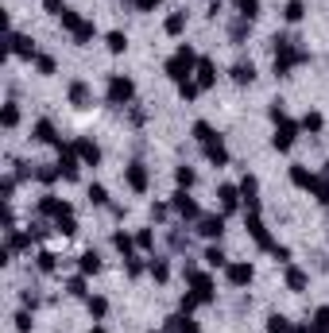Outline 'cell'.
<instances>
[{"mask_svg":"<svg viewBox=\"0 0 329 333\" xmlns=\"http://www.w3.org/2000/svg\"><path fill=\"white\" fill-rule=\"evenodd\" d=\"M16 330H20V333L31 330V314H27V310H20V314H16Z\"/></svg>","mask_w":329,"mask_h":333,"instance_id":"obj_1","label":"cell"}]
</instances>
